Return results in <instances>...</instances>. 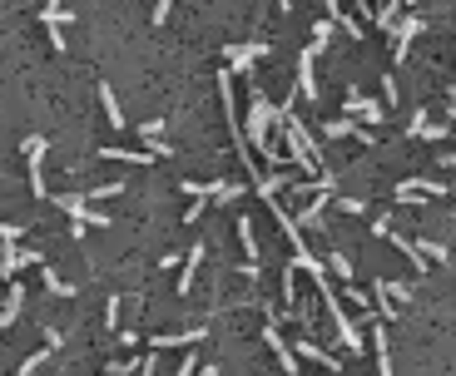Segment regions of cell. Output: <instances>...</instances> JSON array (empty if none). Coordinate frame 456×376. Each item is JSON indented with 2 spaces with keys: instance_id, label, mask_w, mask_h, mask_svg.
Listing matches in <instances>:
<instances>
[{
  "instance_id": "5bb4252c",
  "label": "cell",
  "mask_w": 456,
  "mask_h": 376,
  "mask_svg": "<svg viewBox=\"0 0 456 376\" xmlns=\"http://www.w3.org/2000/svg\"><path fill=\"white\" fill-rule=\"evenodd\" d=\"M372 357H377V376H392V352H387V327L372 322Z\"/></svg>"
},
{
  "instance_id": "ffe728a7",
  "label": "cell",
  "mask_w": 456,
  "mask_h": 376,
  "mask_svg": "<svg viewBox=\"0 0 456 376\" xmlns=\"http://www.w3.org/2000/svg\"><path fill=\"white\" fill-rule=\"evenodd\" d=\"M362 129H367V124H357V119H347V114H342V119H328V124H323V134H328V139H347V134L357 139Z\"/></svg>"
},
{
  "instance_id": "4316f807",
  "label": "cell",
  "mask_w": 456,
  "mask_h": 376,
  "mask_svg": "<svg viewBox=\"0 0 456 376\" xmlns=\"http://www.w3.org/2000/svg\"><path fill=\"white\" fill-rule=\"evenodd\" d=\"M456 129L452 124H427V129H422V139H427V144H442V139H452Z\"/></svg>"
},
{
  "instance_id": "4fadbf2b",
  "label": "cell",
  "mask_w": 456,
  "mask_h": 376,
  "mask_svg": "<svg viewBox=\"0 0 456 376\" xmlns=\"http://www.w3.org/2000/svg\"><path fill=\"white\" fill-rule=\"evenodd\" d=\"M323 10H328V20L342 25L352 40H362V20H357V15H347V10H342V0H323Z\"/></svg>"
},
{
  "instance_id": "d590c367",
  "label": "cell",
  "mask_w": 456,
  "mask_h": 376,
  "mask_svg": "<svg viewBox=\"0 0 456 376\" xmlns=\"http://www.w3.org/2000/svg\"><path fill=\"white\" fill-rule=\"evenodd\" d=\"M382 104H397V80L392 75H382Z\"/></svg>"
},
{
  "instance_id": "f546056e",
  "label": "cell",
  "mask_w": 456,
  "mask_h": 376,
  "mask_svg": "<svg viewBox=\"0 0 456 376\" xmlns=\"http://www.w3.org/2000/svg\"><path fill=\"white\" fill-rule=\"evenodd\" d=\"M328 40H333V20H318V25H313V45H318V50H323V45H328Z\"/></svg>"
},
{
  "instance_id": "3957f363",
  "label": "cell",
  "mask_w": 456,
  "mask_h": 376,
  "mask_svg": "<svg viewBox=\"0 0 456 376\" xmlns=\"http://www.w3.org/2000/svg\"><path fill=\"white\" fill-rule=\"evenodd\" d=\"M273 55V45L268 40H248V45H224V65L233 75H243V70H253L258 60H268Z\"/></svg>"
},
{
  "instance_id": "cb8c5ba5",
  "label": "cell",
  "mask_w": 456,
  "mask_h": 376,
  "mask_svg": "<svg viewBox=\"0 0 456 376\" xmlns=\"http://www.w3.org/2000/svg\"><path fill=\"white\" fill-rule=\"evenodd\" d=\"M164 129H169L164 119H144V124H139V139H144V144H159V139H164Z\"/></svg>"
},
{
  "instance_id": "8992f818",
  "label": "cell",
  "mask_w": 456,
  "mask_h": 376,
  "mask_svg": "<svg viewBox=\"0 0 456 376\" xmlns=\"http://www.w3.org/2000/svg\"><path fill=\"white\" fill-rule=\"evenodd\" d=\"M209 337V327H184V332H154L149 337V352H164V347H194V342H204Z\"/></svg>"
},
{
  "instance_id": "7c38bea8",
  "label": "cell",
  "mask_w": 456,
  "mask_h": 376,
  "mask_svg": "<svg viewBox=\"0 0 456 376\" xmlns=\"http://www.w3.org/2000/svg\"><path fill=\"white\" fill-rule=\"evenodd\" d=\"M55 208H65L75 223H85V218L95 213V208H90V193H60V198H55ZM85 228H90V223H85Z\"/></svg>"
},
{
  "instance_id": "836d02e7",
  "label": "cell",
  "mask_w": 456,
  "mask_h": 376,
  "mask_svg": "<svg viewBox=\"0 0 456 376\" xmlns=\"http://www.w3.org/2000/svg\"><path fill=\"white\" fill-rule=\"evenodd\" d=\"M119 307H124L119 297H110V302H105V327H119Z\"/></svg>"
},
{
  "instance_id": "f35d334b",
  "label": "cell",
  "mask_w": 456,
  "mask_h": 376,
  "mask_svg": "<svg viewBox=\"0 0 456 376\" xmlns=\"http://www.w3.org/2000/svg\"><path fill=\"white\" fill-rule=\"evenodd\" d=\"M199 376H219V367H214V362H204V367H199Z\"/></svg>"
},
{
  "instance_id": "74e56055",
  "label": "cell",
  "mask_w": 456,
  "mask_h": 376,
  "mask_svg": "<svg viewBox=\"0 0 456 376\" xmlns=\"http://www.w3.org/2000/svg\"><path fill=\"white\" fill-rule=\"evenodd\" d=\"M0 238H5V243H15V238H20V228H15V223H0Z\"/></svg>"
},
{
  "instance_id": "5b68a950",
  "label": "cell",
  "mask_w": 456,
  "mask_h": 376,
  "mask_svg": "<svg viewBox=\"0 0 456 376\" xmlns=\"http://www.w3.org/2000/svg\"><path fill=\"white\" fill-rule=\"evenodd\" d=\"M422 35V15H402L397 20V30H392V60L402 65L407 60V50H412V40Z\"/></svg>"
},
{
  "instance_id": "44dd1931",
  "label": "cell",
  "mask_w": 456,
  "mask_h": 376,
  "mask_svg": "<svg viewBox=\"0 0 456 376\" xmlns=\"http://www.w3.org/2000/svg\"><path fill=\"white\" fill-rule=\"evenodd\" d=\"M377 292H387L397 307H407L412 302V282H397V278H377Z\"/></svg>"
},
{
  "instance_id": "d6986e66",
  "label": "cell",
  "mask_w": 456,
  "mask_h": 376,
  "mask_svg": "<svg viewBox=\"0 0 456 376\" xmlns=\"http://www.w3.org/2000/svg\"><path fill=\"white\" fill-rule=\"evenodd\" d=\"M283 307L298 312V263H293V258H288V268H283Z\"/></svg>"
},
{
  "instance_id": "ac0fdd59",
  "label": "cell",
  "mask_w": 456,
  "mask_h": 376,
  "mask_svg": "<svg viewBox=\"0 0 456 376\" xmlns=\"http://www.w3.org/2000/svg\"><path fill=\"white\" fill-rule=\"evenodd\" d=\"M100 104H105V119H110V129H124V109H119V99H114L110 80H100Z\"/></svg>"
},
{
  "instance_id": "52a82bcc",
  "label": "cell",
  "mask_w": 456,
  "mask_h": 376,
  "mask_svg": "<svg viewBox=\"0 0 456 376\" xmlns=\"http://www.w3.org/2000/svg\"><path fill=\"white\" fill-rule=\"evenodd\" d=\"M25 159H30V193L45 198V169H40V159H45V139H40V134L25 139Z\"/></svg>"
},
{
  "instance_id": "7402d4cb",
  "label": "cell",
  "mask_w": 456,
  "mask_h": 376,
  "mask_svg": "<svg viewBox=\"0 0 456 376\" xmlns=\"http://www.w3.org/2000/svg\"><path fill=\"white\" fill-rule=\"evenodd\" d=\"M40 278H45V292H50V297H75V287H70V282L60 278V273H55V268H50V263H45V268H40Z\"/></svg>"
},
{
  "instance_id": "83f0119b",
  "label": "cell",
  "mask_w": 456,
  "mask_h": 376,
  "mask_svg": "<svg viewBox=\"0 0 456 376\" xmlns=\"http://www.w3.org/2000/svg\"><path fill=\"white\" fill-rule=\"evenodd\" d=\"M328 263H333V273H338L342 282L352 278V258H347V253H328Z\"/></svg>"
},
{
  "instance_id": "30bf717a",
  "label": "cell",
  "mask_w": 456,
  "mask_h": 376,
  "mask_svg": "<svg viewBox=\"0 0 456 376\" xmlns=\"http://www.w3.org/2000/svg\"><path fill=\"white\" fill-rule=\"evenodd\" d=\"M204 253H209V243H194V248H189V258H184V278H179V297L194 292V278H199V268H204Z\"/></svg>"
},
{
  "instance_id": "f1b7e54d",
  "label": "cell",
  "mask_w": 456,
  "mask_h": 376,
  "mask_svg": "<svg viewBox=\"0 0 456 376\" xmlns=\"http://www.w3.org/2000/svg\"><path fill=\"white\" fill-rule=\"evenodd\" d=\"M342 292H347V302H357L362 312H372V297H367L362 287H352V282H342Z\"/></svg>"
},
{
  "instance_id": "8d00e7d4",
  "label": "cell",
  "mask_w": 456,
  "mask_h": 376,
  "mask_svg": "<svg viewBox=\"0 0 456 376\" xmlns=\"http://www.w3.org/2000/svg\"><path fill=\"white\" fill-rule=\"evenodd\" d=\"M199 367H204L199 357H184V367H179V376H199Z\"/></svg>"
},
{
  "instance_id": "9c48e42d",
  "label": "cell",
  "mask_w": 456,
  "mask_h": 376,
  "mask_svg": "<svg viewBox=\"0 0 456 376\" xmlns=\"http://www.w3.org/2000/svg\"><path fill=\"white\" fill-rule=\"evenodd\" d=\"M20 307H25V282H5V297H0V327H15Z\"/></svg>"
},
{
  "instance_id": "7a4b0ae2",
  "label": "cell",
  "mask_w": 456,
  "mask_h": 376,
  "mask_svg": "<svg viewBox=\"0 0 456 376\" xmlns=\"http://www.w3.org/2000/svg\"><path fill=\"white\" fill-rule=\"evenodd\" d=\"M263 342H268V352L278 357V367H283L288 376H298V372H303V367H298L303 357H298V352H293V347L283 342V332H278V317H273V307H263Z\"/></svg>"
},
{
  "instance_id": "60d3db41",
  "label": "cell",
  "mask_w": 456,
  "mask_h": 376,
  "mask_svg": "<svg viewBox=\"0 0 456 376\" xmlns=\"http://www.w3.org/2000/svg\"><path fill=\"white\" fill-rule=\"evenodd\" d=\"M402 5H407V10H412V5H422V0H402Z\"/></svg>"
},
{
  "instance_id": "603a6c76",
  "label": "cell",
  "mask_w": 456,
  "mask_h": 376,
  "mask_svg": "<svg viewBox=\"0 0 456 376\" xmlns=\"http://www.w3.org/2000/svg\"><path fill=\"white\" fill-rule=\"evenodd\" d=\"M50 352H55V347H40V352H30V357L20 362V376H35L40 367H45V362H50Z\"/></svg>"
},
{
  "instance_id": "ba28073f",
  "label": "cell",
  "mask_w": 456,
  "mask_h": 376,
  "mask_svg": "<svg viewBox=\"0 0 456 376\" xmlns=\"http://www.w3.org/2000/svg\"><path fill=\"white\" fill-rule=\"evenodd\" d=\"M313 65H318V45H308V50L298 55V94H303V99H318V75H313Z\"/></svg>"
},
{
  "instance_id": "277c9868",
  "label": "cell",
  "mask_w": 456,
  "mask_h": 376,
  "mask_svg": "<svg viewBox=\"0 0 456 376\" xmlns=\"http://www.w3.org/2000/svg\"><path fill=\"white\" fill-rule=\"evenodd\" d=\"M342 114H347V119H357V124H382V104H377V99H367V94H357V90H347Z\"/></svg>"
},
{
  "instance_id": "d6a6232c",
  "label": "cell",
  "mask_w": 456,
  "mask_h": 376,
  "mask_svg": "<svg viewBox=\"0 0 456 376\" xmlns=\"http://www.w3.org/2000/svg\"><path fill=\"white\" fill-rule=\"evenodd\" d=\"M204 208H209L204 198H189V208H184V223H199V218H204Z\"/></svg>"
},
{
  "instance_id": "e575fe53",
  "label": "cell",
  "mask_w": 456,
  "mask_h": 376,
  "mask_svg": "<svg viewBox=\"0 0 456 376\" xmlns=\"http://www.w3.org/2000/svg\"><path fill=\"white\" fill-rule=\"evenodd\" d=\"M233 198H243V184H224V188H219V198H214V203H233Z\"/></svg>"
},
{
  "instance_id": "2e32d148",
  "label": "cell",
  "mask_w": 456,
  "mask_h": 376,
  "mask_svg": "<svg viewBox=\"0 0 456 376\" xmlns=\"http://www.w3.org/2000/svg\"><path fill=\"white\" fill-rule=\"evenodd\" d=\"M238 243H243V263H258V258H263L258 233H253V218H238Z\"/></svg>"
},
{
  "instance_id": "ab89813d",
  "label": "cell",
  "mask_w": 456,
  "mask_h": 376,
  "mask_svg": "<svg viewBox=\"0 0 456 376\" xmlns=\"http://www.w3.org/2000/svg\"><path fill=\"white\" fill-rule=\"evenodd\" d=\"M352 10H362V15H367V0H352Z\"/></svg>"
},
{
  "instance_id": "484cf974",
  "label": "cell",
  "mask_w": 456,
  "mask_h": 376,
  "mask_svg": "<svg viewBox=\"0 0 456 376\" xmlns=\"http://www.w3.org/2000/svg\"><path fill=\"white\" fill-rule=\"evenodd\" d=\"M40 20H45V25H60V20H70V10H60V0H45Z\"/></svg>"
},
{
  "instance_id": "9a60e30c",
  "label": "cell",
  "mask_w": 456,
  "mask_h": 376,
  "mask_svg": "<svg viewBox=\"0 0 456 376\" xmlns=\"http://www.w3.org/2000/svg\"><path fill=\"white\" fill-rule=\"evenodd\" d=\"M402 10H407L402 0H382V5H377V15H372V25L392 35V30H397V20H402Z\"/></svg>"
},
{
  "instance_id": "8fae6325",
  "label": "cell",
  "mask_w": 456,
  "mask_h": 376,
  "mask_svg": "<svg viewBox=\"0 0 456 376\" xmlns=\"http://www.w3.org/2000/svg\"><path fill=\"white\" fill-rule=\"evenodd\" d=\"M293 352H298V357H308V362H318V367H328V372H342V362L333 357V352H323L313 337H298V347H293Z\"/></svg>"
},
{
  "instance_id": "1f68e13d",
  "label": "cell",
  "mask_w": 456,
  "mask_h": 376,
  "mask_svg": "<svg viewBox=\"0 0 456 376\" xmlns=\"http://www.w3.org/2000/svg\"><path fill=\"white\" fill-rule=\"evenodd\" d=\"M427 124H432V119H427V109H417V114H412V124H407V134H412V139H422V129H427Z\"/></svg>"
},
{
  "instance_id": "7bdbcfd3",
  "label": "cell",
  "mask_w": 456,
  "mask_h": 376,
  "mask_svg": "<svg viewBox=\"0 0 456 376\" xmlns=\"http://www.w3.org/2000/svg\"><path fill=\"white\" fill-rule=\"evenodd\" d=\"M452 50H456V45H452Z\"/></svg>"
},
{
  "instance_id": "b9f144b4",
  "label": "cell",
  "mask_w": 456,
  "mask_h": 376,
  "mask_svg": "<svg viewBox=\"0 0 456 376\" xmlns=\"http://www.w3.org/2000/svg\"><path fill=\"white\" fill-rule=\"evenodd\" d=\"M278 5H283V10H293V0H278Z\"/></svg>"
},
{
  "instance_id": "4dcf8cb0",
  "label": "cell",
  "mask_w": 456,
  "mask_h": 376,
  "mask_svg": "<svg viewBox=\"0 0 456 376\" xmlns=\"http://www.w3.org/2000/svg\"><path fill=\"white\" fill-rule=\"evenodd\" d=\"M333 208H342V213H352V218H362V213H367V203H362V198H338Z\"/></svg>"
},
{
  "instance_id": "d4e9b609",
  "label": "cell",
  "mask_w": 456,
  "mask_h": 376,
  "mask_svg": "<svg viewBox=\"0 0 456 376\" xmlns=\"http://www.w3.org/2000/svg\"><path fill=\"white\" fill-rule=\"evenodd\" d=\"M417 248H422V258H427V263H447V258H452V253H447L442 243H432V238H417Z\"/></svg>"
},
{
  "instance_id": "6da1fadb",
  "label": "cell",
  "mask_w": 456,
  "mask_h": 376,
  "mask_svg": "<svg viewBox=\"0 0 456 376\" xmlns=\"http://www.w3.org/2000/svg\"><path fill=\"white\" fill-rule=\"evenodd\" d=\"M313 287H318V297H323V307H328V317H333V332L342 337V347H347V352H362L367 342H362L357 322L342 312V302H338V292H333V282H313Z\"/></svg>"
},
{
  "instance_id": "e0dca14e",
  "label": "cell",
  "mask_w": 456,
  "mask_h": 376,
  "mask_svg": "<svg viewBox=\"0 0 456 376\" xmlns=\"http://www.w3.org/2000/svg\"><path fill=\"white\" fill-rule=\"evenodd\" d=\"M100 154H105V159H119V164H144V169L154 164L149 149H119V144H110V149H100Z\"/></svg>"
}]
</instances>
